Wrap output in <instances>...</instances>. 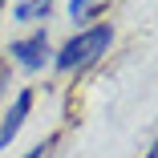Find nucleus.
<instances>
[{
    "label": "nucleus",
    "mask_w": 158,
    "mask_h": 158,
    "mask_svg": "<svg viewBox=\"0 0 158 158\" xmlns=\"http://www.w3.org/2000/svg\"><path fill=\"white\" fill-rule=\"evenodd\" d=\"M110 41H114V28L110 24H89V28H81L77 37H69L65 45H61L53 61H57L61 73H81V69H89L93 61L110 49Z\"/></svg>",
    "instance_id": "1"
},
{
    "label": "nucleus",
    "mask_w": 158,
    "mask_h": 158,
    "mask_svg": "<svg viewBox=\"0 0 158 158\" xmlns=\"http://www.w3.org/2000/svg\"><path fill=\"white\" fill-rule=\"evenodd\" d=\"M12 61L20 69H28V73H37V69H45V61L53 57V45H49V33L45 28H37V33H28V37H20V41H12Z\"/></svg>",
    "instance_id": "2"
},
{
    "label": "nucleus",
    "mask_w": 158,
    "mask_h": 158,
    "mask_svg": "<svg viewBox=\"0 0 158 158\" xmlns=\"http://www.w3.org/2000/svg\"><path fill=\"white\" fill-rule=\"evenodd\" d=\"M28 114H33V89H20L16 98H12V110L0 118V150H4V146L20 134V126H24Z\"/></svg>",
    "instance_id": "3"
},
{
    "label": "nucleus",
    "mask_w": 158,
    "mask_h": 158,
    "mask_svg": "<svg viewBox=\"0 0 158 158\" xmlns=\"http://www.w3.org/2000/svg\"><path fill=\"white\" fill-rule=\"evenodd\" d=\"M53 4H57V0H20V4H12V20H20V24L45 20L53 12Z\"/></svg>",
    "instance_id": "4"
},
{
    "label": "nucleus",
    "mask_w": 158,
    "mask_h": 158,
    "mask_svg": "<svg viewBox=\"0 0 158 158\" xmlns=\"http://www.w3.org/2000/svg\"><path fill=\"white\" fill-rule=\"evenodd\" d=\"M93 12H98L93 0H69V16H73V20H89Z\"/></svg>",
    "instance_id": "5"
},
{
    "label": "nucleus",
    "mask_w": 158,
    "mask_h": 158,
    "mask_svg": "<svg viewBox=\"0 0 158 158\" xmlns=\"http://www.w3.org/2000/svg\"><path fill=\"white\" fill-rule=\"evenodd\" d=\"M8 85H12V69H8V61H0V98H4Z\"/></svg>",
    "instance_id": "6"
},
{
    "label": "nucleus",
    "mask_w": 158,
    "mask_h": 158,
    "mask_svg": "<svg viewBox=\"0 0 158 158\" xmlns=\"http://www.w3.org/2000/svg\"><path fill=\"white\" fill-rule=\"evenodd\" d=\"M45 150H49V142H41V146H33V150H24L20 158H45Z\"/></svg>",
    "instance_id": "7"
},
{
    "label": "nucleus",
    "mask_w": 158,
    "mask_h": 158,
    "mask_svg": "<svg viewBox=\"0 0 158 158\" xmlns=\"http://www.w3.org/2000/svg\"><path fill=\"white\" fill-rule=\"evenodd\" d=\"M146 158H158V134H154V142H150V154Z\"/></svg>",
    "instance_id": "8"
}]
</instances>
